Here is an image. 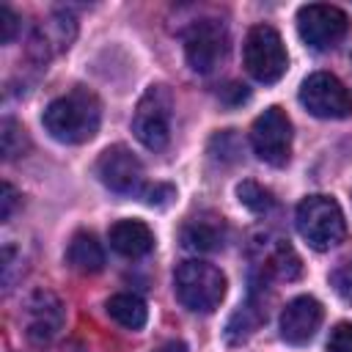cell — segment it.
<instances>
[{
  "label": "cell",
  "mask_w": 352,
  "mask_h": 352,
  "mask_svg": "<svg viewBox=\"0 0 352 352\" xmlns=\"http://www.w3.org/2000/svg\"><path fill=\"white\" fill-rule=\"evenodd\" d=\"M66 261L82 272V275H94L104 267V250L99 245V239L88 231H77L66 248Z\"/></svg>",
  "instance_id": "15"
},
{
  "label": "cell",
  "mask_w": 352,
  "mask_h": 352,
  "mask_svg": "<svg viewBox=\"0 0 352 352\" xmlns=\"http://www.w3.org/2000/svg\"><path fill=\"white\" fill-rule=\"evenodd\" d=\"M154 352H190L184 341H165L162 346H157Z\"/></svg>",
  "instance_id": "26"
},
{
  "label": "cell",
  "mask_w": 352,
  "mask_h": 352,
  "mask_svg": "<svg viewBox=\"0 0 352 352\" xmlns=\"http://www.w3.org/2000/svg\"><path fill=\"white\" fill-rule=\"evenodd\" d=\"M19 30V16L8 8V6H0V41L8 44Z\"/></svg>",
  "instance_id": "23"
},
{
  "label": "cell",
  "mask_w": 352,
  "mask_h": 352,
  "mask_svg": "<svg viewBox=\"0 0 352 352\" xmlns=\"http://www.w3.org/2000/svg\"><path fill=\"white\" fill-rule=\"evenodd\" d=\"M173 289L179 302L195 314H212L226 297V275L209 261H182L173 272Z\"/></svg>",
  "instance_id": "2"
},
{
  "label": "cell",
  "mask_w": 352,
  "mask_h": 352,
  "mask_svg": "<svg viewBox=\"0 0 352 352\" xmlns=\"http://www.w3.org/2000/svg\"><path fill=\"white\" fill-rule=\"evenodd\" d=\"M322 324V302L311 294H300L280 311V338L286 344H308Z\"/></svg>",
  "instance_id": "12"
},
{
  "label": "cell",
  "mask_w": 352,
  "mask_h": 352,
  "mask_svg": "<svg viewBox=\"0 0 352 352\" xmlns=\"http://www.w3.org/2000/svg\"><path fill=\"white\" fill-rule=\"evenodd\" d=\"M267 319V311L261 308V305H245L242 311H236L234 316H231V322H228V338L231 341H242V338H248L261 322Z\"/></svg>",
  "instance_id": "18"
},
{
  "label": "cell",
  "mask_w": 352,
  "mask_h": 352,
  "mask_svg": "<svg viewBox=\"0 0 352 352\" xmlns=\"http://www.w3.org/2000/svg\"><path fill=\"white\" fill-rule=\"evenodd\" d=\"M143 195H146V204H151V206H165V204L173 198V187H170V184H154V187H148Z\"/></svg>",
  "instance_id": "25"
},
{
  "label": "cell",
  "mask_w": 352,
  "mask_h": 352,
  "mask_svg": "<svg viewBox=\"0 0 352 352\" xmlns=\"http://www.w3.org/2000/svg\"><path fill=\"white\" fill-rule=\"evenodd\" d=\"M250 146L267 165H286L292 157V121L283 107H267L250 126Z\"/></svg>",
  "instance_id": "6"
},
{
  "label": "cell",
  "mask_w": 352,
  "mask_h": 352,
  "mask_svg": "<svg viewBox=\"0 0 352 352\" xmlns=\"http://www.w3.org/2000/svg\"><path fill=\"white\" fill-rule=\"evenodd\" d=\"M110 248L126 258H140L154 248V234L140 220H118L110 226Z\"/></svg>",
  "instance_id": "13"
},
{
  "label": "cell",
  "mask_w": 352,
  "mask_h": 352,
  "mask_svg": "<svg viewBox=\"0 0 352 352\" xmlns=\"http://www.w3.org/2000/svg\"><path fill=\"white\" fill-rule=\"evenodd\" d=\"M236 195H239V204L248 206L256 214H264V212H270L275 206V195L267 187H261V184H256L250 179L242 182V184H236Z\"/></svg>",
  "instance_id": "19"
},
{
  "label": "cell",
  "mask_w": 352,
  "mask_h": 352,
  "mask_svg": "<svg viewBox=\"0 0 352 352\" xmlns=\"http://www.w3.org/2000/svg\"><path fill=\"white\" fill-rule=\"evenodd\" d=\"M349 30V16L330 3H308L297 11V33L311 50H333Z\"/></svg>",
  "instance_id": "8"
},
{
  "label": "cell",
  "mask_w": 352,
  "mask_h": 352,
  "mask_svg": "<svg viewBox=\"0 0 352 352\" xmlns=\"http://www.w3.org/2000/svg\"><path fill=\"white\" fill-rule=\"evenodd\" d=\"M102 121V104L94 91L74 88L52 99L41 116L44 129L60 143H85L96 135Z\"/></svg>",
  "instance_id": "1"
},
{
  "label": "cell",
  "mask_w": 352,
  "mask_h": 352,
  "mask_svg": "<svg viewBox=\"0 0 352 352\" xmlns=\"http://www.w3.org/2000/svg\"><path fill=\"white\" fill-rule=\"evenodd\" d=\"M242 58H245V69L253 80L272 85L286 74L289 66V55L283 47V38L275 28L270 25H253L245 36V47H242Z\"/></svg>",
  "instance_id": "4"
},
{
  "label": "cell",
  "mask_w": 352,
  "mask_h": 352,
  "mask_svg": "<svg viewBox=\"0 0 352 352\" xmlns=\"http://www.w3.org/2000/svg\"><path fill=\"white\" fill-rule=\"evenodd\" d=\"M96 176L113 192L129 195L143 182V165H140V160L126 146L118 143V146H110V148H104L99 154V160H96Z\"/></svg>",
  "instance_id": "10"
},
{
  "label": "cell",
  "mask_w": 352,
  "mask_h": 352,
  "mask_svg": "<svg viewBox=\"0 0 352 352\" xmlns=\"http://www.w3.org/2000/svg\"><path fill=\"white\" fill-rule=\"evenodd\" d=\"M300 104L316 118H349L352 91L330 72H314L300 85Z\"/></svg>",
  "instance_id": "7"
},
{
  "label": "cell",
  "mask_w": 352,
  "mask_h": 352,
  "mask_svg": "<svg viewBox=\"0 0 352 352\" xmlns=\"http://www.w3.org/2000/svg\"><path fill=\"white\" fill-rule=\"evenodd\" d=\"M228 52V30L217 19H198L184 30V58L192 72L209 74Z\"/></svg>",
  "instance_id": "9"
},
{
  "label": "cell",
  "mask_w": 352,
  "mask_h": 352,
  "mask_svg": "<svg viewBox=\"0 0 352 352\" xmlns=\"http://www.w3.org/2000/svg\"><path fill=\"white\" fill-rule=\"evenodd\" d=\"M63 327V305L52 292H33L25 302V336L33 344L52 341Z\"/></svg>",
  "instance_id": "11"
},
{
  "label": "cell",
  "mask_w": 352,
  "mask_h": 352,
  "mask_svg": "<svg viewBox=\"0 0 352 352\" xmlns=\"http://www.w3.org/2000/svg\"><path fill=\"white\" fill-rule=\"evenodd\" d=\"M0 146H3V157L6 160H14V157L25 154L28 135L14 118H3V124H0Z\"/></svg>",
  "instance_id": "20"
},
{
  "label": "cell",
  "mask_w": 352,
  "mask_h": 352,
  "mask_svg": "<svg viewBox=\"0 0 352 352\" xmlns=\"http://www.w3.org/2000/svg\"><path fill=\"white\" fill-rule=\"evenodd\" d=\"M16 190L8 184V182H3V187H0V220L6 223V220H11V214H14V206H16Z\"/></svg>",
  "instance_id": "24"
},
{
  "label": "cell",
  "mask_w": 352,
  "mask_h": 352,
  "mask_svg": "<svg viewBox=\"0 0 352 352\" xmlns=\"http://www.w3.org/2000/svg\"><path fill=\"white\" fill-rule=\"evenodd\" d=\"M170 116H173L170 91L165 85H148L135 107V116H132L135 138L151 151L165 148L168 138H170Z\"/></svg>",
  "instance_id": "5"
},
{
  "label": "cell",
  "mask_w": 352,
  "mask_h": 352,
  "mask_svg": "<svg viewBox=\"0 0 352 352\" xmlns=\"http://www.w3.org/2000/svg\"><path fill=\"white\" fill-rule=\"evenodd\" d=\"M330 283L336 286V292H338L344 300H352V264H344V267L333 270Z\"/></svg>",
  "instance_id": "22"
},
{
  "label": "cell",
  "mask_w": 352,
  "mask_h": 352,
  "mask_svg": "<svg viewBox=\"0 0 352 352\" xmlns=\"http://www.w3.org/2000/svg\"><path fill=\"white\" fill-rule=\"evenodd\" d=\"M107 314L116 324L126 327V330H140L148 319V308L146 302L138 297V294H129V292H121V294H113L107 300Z\"/></svg>",
  "instance_id": "16"
},
{
  "label": "cell",
  "mask_w": 352,
  "mask_h": 352,
  "mask_svg": "<svg viewBox=\"0 0 352 352\" xmlns=\"http://www.w3.org/2000/svg\"><path fill=\"white\" fill-rule=\"evenodd\" d=\"M226 239V223L223 217L214 214H201V217H190L182 228V242L190 250H217Z\"/></svg>",
  "instance_id": "14"
},
{
  "label": "cell",
  "mask_w": 352,
  "mask_h": 352,
  "mask_svg": "<svg viewBox=\"0 0 352 352\" xmlns=\"http://www.w3.org/2000/svg\"><path fill=\"white\" fill-rule=\"evenodd\" d=\"M297 231L314 250H330L344 242L346 220L336 198L330 195H308L297 204Z\"/></svg>",
  "instance_id": "3"
},
{
  "label": "cell",
  "mask_w": 352,
  "mask_h": 352,
  "mask_svg": "<svg viewBox=\"0 0 352 352\" xmlns=\"http://www.w3.org/2000/svg\"><path fill=\"white\" fill-rule=\"evenodd\" d=\"M264 270L272 272V275H278V278H283V280H292V278L300 275V258H297V253L286 242H278L272 248V253L267 256Z\"/></svg>",
  "instance_id": "17"
},
{
  "label": "cell",
  "mask_w": 352,
  "mask_h": 352,
  "mask_svg": "<svg viewBox=\"0 0 352 352\" xmlns=\"http://www.w3.org/2000/svg\"><path fill=\"white\" fill-rule=\"evenodd\" d=\"M327 352H352V322H338L330 330Z\"/></svg>",
  "instance_id": "21"
}]
</instances>
